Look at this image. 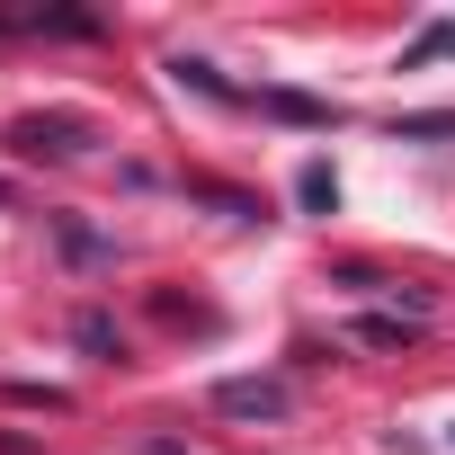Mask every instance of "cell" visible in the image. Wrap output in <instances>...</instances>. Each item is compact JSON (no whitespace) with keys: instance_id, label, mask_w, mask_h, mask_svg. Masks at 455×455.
I'll return each instance as SVG.
<instances>
[{"instance_id":"obj_6","label":"cell","mask_w":455,"mask_h":455,"mask_svg":"<svg viewBox=\"0 0 455 455\" xmlns=\"http://www.w3.org/2000/svg\"><path fill=\"white\" fill-rule=\"evenodd\" d=\"M304 205H313V214H331V205H339V188H331V170H322V161L304 170Z\"/></svg>"},{"instance_id":"obj_2","label":"cell","mask_w":455,"mask_h":455,"mask_svg":"<svg viewBox=\"0 0 455 455\" xmlns=\"http://www.w3.org/2000/svg\"><path fill=\"white\" fill-rule=\"evenodd\" d=\"M286 402H295V393H286L277 375H233V384H214V411H223V419H286Z\"/></svg>"},{"instance_id":"obj_4","label":"cell","mask_w":455,"mask_h":455,"mask_svg":"<svg viewBox=\"0 0 455 455\" xmlns=\"http://www.w3.org/2000/svg\"><path fill=\"white\" fill-rule=\"evenodd\" d=\"M455 54V19H428L411 45H402V72H428V63H446Z\"/></svg>"},{"instance_id":"obj_3","label":"cell","mask_w":455,"mask_h":455,"mask_svg":"<svg viewBox=\"0 0 455 455\" xmlns=\"http://www.w3.org/2000/svg\"><path fill=\"white\" fill-rule=\"evenodd\" d=\"M0 36H99L90 10H0Z\"/></svg>"},{"instance_id":"obj_1","label":"cell","mask_w":455,"mask_h":455,"mask_svg":"<svg viewBox=\"0 0 455 455\" xmlns=\"http://www.w3.org/2000/svg\"><path fill=\"white\" fill-rule=\"evenodd\" d=\"M10 152L19 161H81L90 152V125L81 116H19L10 125Z\"/></svg>"},{"instance_id":"obj_5","label":"cell","mask_w":455,"mask_h":455,"mask_svg":"<svg viewBox=\"0 0 455 455\" xmlns=\"http://www.w3.org/2000/svg\"><path fill=\"white\" fill-rule=\"evenodd\" d=\"M393 134H411V143H437V134H446V143H455V108H446V116H402Z\"/></svg>"},{"instance_id":"obj_7","label":"cell","mask_w":455,"mask_h":455,"mask_svg":"<svg viewBox=\"0 0 455 455\" xmlns=\"http://www.w3.org/2000/svg\"><path fill=\"white\" fill-rule=\"evenodd\" d=\"M143 455H188V446H170V437H152V446H143Z\"/></svg>"}]
</instances>
